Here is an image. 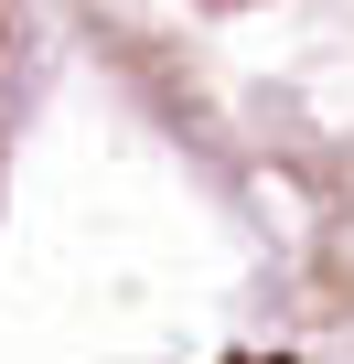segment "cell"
I'll return each instance as SVG.
<instances>
[{
  "mask_svg": "<svg viewBox=\"0 0 354 364\" xmlns=\"http://www.w3.org/2000/svg\"><path fill=\"white\" fill-rule=\"evenodd\" d=\"M140 118L247 225L269 289L354 343V0H65Z\"/></svg>",
  "mask_w": 354,
  "mask_h": 364,
  "instance_id": "1",
  "label": "cell"
},
{
  "mask_svg": "<svg viewBox=\"0 0 354 364\" xmlns=\"http://www.w3.org/2000/svg\"><path fill=\"white\" fill-rule=\"evenodd\" d=\"M22 65H33V22H22V0H0V150H11V97H22Z\"/></svg>",
  "mask_w": 354,
  "mask_h": 364,
  "instance_id": "2",
  "label": "cell"
}]
</instances>
